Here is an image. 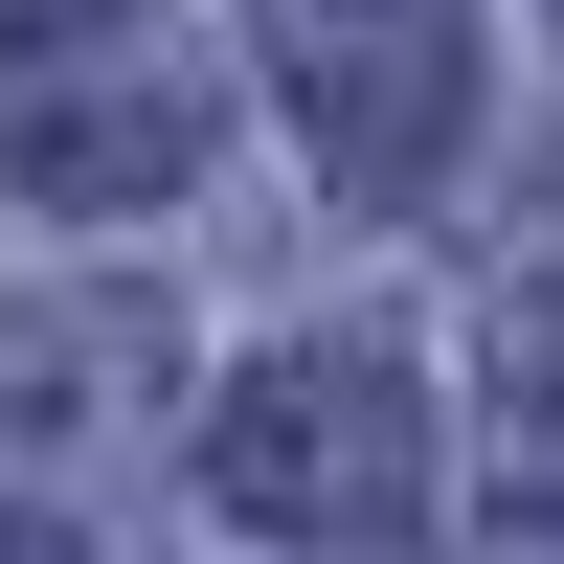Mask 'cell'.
Here are the masks:
<instances>
[{
    "label": "cell",
    "instance_id": "6da1fadb",
    "mask_svg": "<svg viewBox=\"0 0 564 564\" xmlns=\"http://www.w3.org/2000/svg\"><path fill=\"white\" fill-rule=\"evenodd\" d=\"M204 497L249 542H406L430 520V406H406L384 339H271L249 384L204 406Z\"/></svg>",
    "mask_w": 564,
    "mask_h": 564
},
{
    "label": "cell",
    "instance_id": "7a4b0ae2",
    "mask_svg": "<svg viewBox=\"0 0 564 564\" xmlns=\"http://www.w3.org/2000/svg\"><path fill=\"white\" fill-rule=\"evenodd\" d=\"M0 159L45 204H181L204 90H181L159 0H0Z\"/></svg>",
    "mask_w": 564,
    "mask_h": 564
},
{
    "label": "cell",
    "instance_id": "3957f363",
    "mask_svg": "<svg viewBox=\"0 0 564 564\" xmlns=\"http://www.w3.org/2000/svg\"><path fill=\"white\" fill-rule=\"evenodd\" d=\"M249 23H271V68H294L316 159H339L361 204L452 159V113H475V0H249Z\"/></svg>",
    "mask_w": 564,
    "mask_h": 564
},
{
    "label": "cell",
    "instance_id": "277c9868",
    "mask_svg": "<svg viewBox=\"0 0 564 564\" xmlns=\"http://www.w3.org/2000/svg\"><path fill=\"white\" fill-rule=\"evenodd\" d=\"M497 452H520V497H564V294L497 339Z\"/></svg>",
    "mask_w": 564,
    "mask_h": 564
},
{
    "label": "cell",
    "instance_id": "5b68a950",
    "mask_svg": "<svg viewBox=\"0 0 564 564\" xmlns=\"http://www.w3.org/2000/svg\"><path fill=\"white\" fill-rule=\"evenodd\" d=\"M0 564H68V542H45V520H0Z\"/></svg>",
    "mask_w": 564,
    "mask_h": 564
}]
</instances>
